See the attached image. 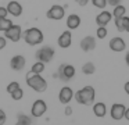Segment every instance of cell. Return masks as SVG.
Segmentation results:
<instances>
[{"instance_id":"30","label":"cell","mask_w":129,"mask_h":125,"mask_svg":"<svg viewBox=\"0 0 129 125\" xmlns=\"http://www.w3.org/2000/svg\"><path fill=\"white\" fill-rule=\"evenodd\" d=\"M121 3H122V0H107V6H111V7H115Z\"/></svg>"},{"instance_id":"16","label":"cell","mask_w":129,"mask_h":125,"mask_svg":"<svg viewBox=\"0 0 129 125\" xmlns=\"http://www.w3.org/2000/svg\"><path fill=\"white\" fill-rule=\"evenodd\" d=\"M6 8H7V11H9V14L13 17H20L21 14H22V6H21L17 0H11V2L6 6Z\"/></svg>"},{"instance_id":"20","label":"cell","mask_w":129,"mask_h":125,"mask_svg":"<svg viewBox=\"0 0 129 125\" xmlns=\"http://www.w3.org/2000/svg\"><path fill=\"white\" fill-rule=\"evenodd\" d=\"M112 17L114 18H121V17H125V14H126V7L125 6H122V4H118V6H115L114 7V10H112Z\"/></svg>"},{"instance_id":"34","label":"cell","mask_w":129,"mask_h":125,"mask_svg":"<svg viewBox=\"0 0 129 125\" xmlns=\"http://www.w3.org/2000/svg\"><path fill=\"white\" fill-rule=\"evenodd\" d=\"M125 32H129V17L125 15Z\"/></svg>"},{"instance_id":"37","label":"cell","mask_w":129,"mask_h":125,"mask_svg":"<svg viewBox=\"0 0 129 125\" xmlns=\"http://www.w3.org/2000/svg\"><path fill=\"white\" fill-rule=\"evenodd\" d=\"M123 117H125V118L129 121V107H126V110H125V115H123Z\"/></svg>"},{"instance_id":"3","label":"cell","mask_w":129,"mask_h":125,"mask_svg":"<svg viewBox=\"0 0 129 125\" xmlns=\"http://www.w3.org/2000/svg\"><path fill=\"white\" fill-rule=\"evenodd\" d=\"M22 38H24L26 44H29V46H36V44L42 43L45 36H43V32L39 28H29L25 32H22Z\"/></svg>"},{"instance_id":"11","label":"cell","mask_w":129,"mask_h":125,"mask_svg":"<svg viewBox=\"0 0 129 125\" xmlns=\"http://www.w3.org/2000/svg\"><path fill=\"white\" fill-rule=\"evenodd\" d=\"M108 46H110V49H111L112 52H115V53L123 52V50L126 49V43L121 36H114V38L110 40Z\"/></svg>"},{"instance_id":"31","label":"cell","mask_w":129,"mask_h":125,"mask_svg":"<svg viewBox=\"0 0 129 125\" xmlns=\"http://www.w3.org/2000/svg\"><path fill=\"white\" fill-rule=\"evenodd\" d=\"M9 15V11H7L6 7H0V18H7Z\"/></svg>"},{"instance_id":"26","label":"cell","mask_w":129,"mask_h":125,"mask_svg":"<svg viewBox=\"0 0 129 125\" xmlns=\"http://www.w3.org/2000/svg\"><path fill=\"white\" fill-rule=\"evenodd\" d=\"M22 97H24V90H22L21 88L15 89V90L11 93V99H13V100H21Z\"/></svg>"},{"instance_id":"27","label":"cell","mask_w":129,"mask_h":125,"mask_svg":"<svg viewBox=\"0 0 129 125\" xmlns=\"http://www.w3.org/2000/svg\"><path fill=\"white\" fill-rule=\"evenodd\" d=\"M92 4L96 8H100V10H104L107 6V0H92Z\"/></svg>"},{"instance_id":"13","label":"cell","mask_w":129,"mask_h":125,"mask_svg":"<svg viewBox=\"0 0 129 125\" xmlns=\"http://www.w3.org/2000/svg\"><path fill=\"white\" fill-rule=\"evenodd\" d=\"M72 99H74V90L72 89H71L70 86H64V88H61V90H60V93H58L60 103H62V104H68Z\"/></svg>"},{"instance_id":"21","label":"cell","mask_w":129,"mask_h":125,"mask_svg":"<svg viewBox=\"0 0 129 125\" xmlns=\"http://www.w3.org/2000/svg\"><path fill=\"white\" fill-rule=\"evenodd\" d=\"M96 71V67L93 63H90V61H87V63H85L83 65H82V72H83L85 75H92L94 74Z\"/></svg>"},{"instance_id":"25","label":"cell","mask_w":129,"mask_h":125,"mask_svg":"<svg viewBox=\"0 0 129 125\" xmlns=\"http://www.w3.org/2000/svg\"><path fill=\"white\" fill-rule=\"evenodd\" d=\"M107 35H108V29H107L106 27H99L97 28V31H96V36H97L99 39L107 38Z\"/></svg>"},{"instance_id":"5","label":"cell","mask_w":129,"mask_h":125,"mask_svg":"<svg viewBox=\"0 0 129 125\" xmlns=\"http://www.w3.org/2000/svg\"><path fill=\"white\" fill-rule=\"evenodd\" d=\"M35 57L38 61H42V63H50L54 57V49L51 46H43L35 53Z\"/></svg>"},{"instance_id":"33","label":"cell","mask_w":129,"mask_h":125,"mask_svg":"<svg viewBox=\"0 0 129 125\" xmlns=\"http://www.w3.org/2000/svg\"><path fill=\"white\" fill-rule=\"evenodd\" d=\"M75 2H76V3H78V4H79V6H81V7H85V6H86V4H87V3H89V2H90V0H75Z\"/></svg>"},{"instance_id":"32","label":"cell","mask_w":129,"mask_h":125,"mask_svg":"<svg viewBox=\"0 0 129 125\" xmlns=\"http://www.w3.org/2000/svg\"><path fill=\"white\" fill-rule=\"evenodd\" d=\"M7 44V39L4 36H0V50H3Z\"/></svg>"},{"instance_id":"24","label":"cell","mask_w":129,"mask_h":125,"mask_svg":"<svg viewBox=\"0 0 129 125\" xmlns=\"http://www.w3.org/2000/svg\"><path fill=\"white\" fill-rule=\"evenodd\" d=\"M13 25V21L10 18H0V31L4 32Z\"/></svg>"},{"instance_id":"6","label":"cell","mask_w":129,"mask_h":125,"mask_svg":"<svg viewBox=\"0 0 129 125\" xmlns=\"http://www.w3.org/2000/svg\"><path fill=\"white\" fill-rule=\"evenodd\" d=\"M4 38L11 42H18L22 38V28H21V25L13 24L7 31H4Z\"/></svg>"},{"instance_id":"35","label":"cell","mask_w":129,"mask_h":125,"mask_svg":"<svg viewBox=\"0 0 129 125\" xmlns=\"http://www.w3.org/2000/svg\"><path fill=\"white\" fill-rule=\"evenodd\" d=\"M123 90H125V93L129 96V81H128V82H125V85H123Z\"/></svg>"},{"instance_id":"12","label":"cell","mask_w":129,"mask_h":125,"mask_svg":"<svg viewBox=\"0 0 129 125\" xmlns=\"http://www.w3.org/2000/svg\"><path fill=\"white\" fill-rule=\"evenodd\" d=\"M57 43H58V46L61 47V49H67V47H70L71 43H72V33H71V31L70 29L64 31V32L58 36Z\"/></svg>"},{"instance_id":"29","label":"cell","mask_w":129,"mask_h":125,"mask_svg":"<svg viewBox=\"0 0 129 125\" xmlns=\"http://www.w3.org/2000/svg\"><path fill=\"white\" fill-rule=\"evenodd\" d=\"M6 121H7V115H6V113H4L2 108H0V125H4L6 124Z\"/></svg>"},{"instance_id":"15","label":"cell","mask_w":129,"mask_h":125,"mask_svg":"<svg viewBox=\"0 0 129 125\" xmlns=\"http://www.w3.org/2000/svg\"><path fill=\"white\" fill-rule=\"evenodd\" d=\"M79 46H81V49L83 50V52H92V50L96 49V39L93 38V36H90V35L85 36V38L81 40Z\"/></svg>"},{"instance_id":"17","label":"cell","mask_w":129,"mask_h":125,"mask_svg":"<svg viewBox=\"0 0 129 125\" xmlns=\"http://www.w3.org/2000/svg\"><path fill=\"white\" fill-rule=\"evenodd\" d=\"M81 25V17L78 14H70L67 17V28L68 29H76Z\"/></svg>"},{"instance_id":"8","label":"cell","mask_w":129,"mask_h":125,"mask_svg":"<svg viewBox=\"0 0 129 125\" xmlns=\"http://www.w3.org/2000/svg\"><path fill=\"white\" fill-rule=\"evenodd\" d=\"M46 111H47V104H46V102L42 99H38L34 102V104H32V107H31V115L34 117V118H39V117H42Z\"/></svg>"},{"instance_id":"7","label":"cell","mask_w":129,"mask_h":125,"mask_svg":"<svg viewBox=\"0 0 129 125\" xmlns=\"http://www.w3.org/2000/svg\"><path fill=\"white\" fill-rule=\"evenodd\" d=\"M46 15H47L49 19L60 21V19H62L65 17V8L62 7V6H60V4H54V6H51V7L47 10Z\"/></svg>"},{"instance_id":"38","label":"cell","mask_w":129,"mask_h":125,"mask_svg":"<svg viewBox=\"0 0 129 125\" xmlns=\"http://www.w3.org/2000/svg\"><path fill=\"white\" fill-rule=\"evenodd\" d=\"M125 63H126V65L129 67V52L126 53V56H125Z\"/></svg>"},{"instance_id":"19","label":"cell","mask_w":129,"mask_h":125,"mask_svg":"<svg viewBox=\"0 0 129 125\" xmlns=\"http://www.w3.org/2000/svg\"><path fill=\"white\" fill-rule=\"evenodd\" d=\"M15 125H32V117L26 115V114H24V113H18Z\"/></svg>"},{"instance_id":"22","label":"cell","mask_w":129,"mask_h":125,"mask_svg":"<svg viewBox=\"0 0 129 125\" xmlns=\"http://www.w3.org/2000/svg\"><path fill=\"white\" fill-rule=\"evenodd\" d=\"M114 24L119 32H125V17H121V18H114Z\"/></svg>"},{"instance_id":"4","label":"cell","mask_w":129,"mask_h":125,"mask_svg":"<svg viewBox=\"0 0 129 125\" xmlns=\"http://www.w3.org/2000/svg\"><path fill=\"white\" fill-rule=\"evenodd\" d=\"M57 77L62 82H70L75 77V67L71 65V64H65V63L60 64L58 71H57Z\"/></svg>"},{"instance_id":"18","label":"cell","mask_w":129,"mask_h":125,"mask_svg":"<svg viewBox=\"0 0 129 125\" xmlns=\"http://www.w3.org/2000/svg\"><path fill=\"white\" fill-rule=\"evenodd\" d=\"M93 113H94L96 117L103 118V117L106 115V113H107L106 104H104V103H94V104H93Z\"/></svg>"},{"instance_id":"10","label":"cell","mask_w":129,"mask_h":125,"mask_svg":"<svg viewBox=\"0 0 129 125\" xmlns=\"http://www.w3.org/2000/svg\"><path fill=\"white\" fill-rule=\"evenodd\" d=\"M125 106L121 104V103H114V104L111 106V111H110V114H111V118L115 119V121H119V119L123 118V115H125Z\"/></svg>"},{"instance_id":"28","label":"cell","mask_w":129,"mask_h":125,"mask_svg":"<svg viewBox=\"0 0 129 125\" xmlns=\"http://www.w3.org/2000/svg\"><path fill=\"white\" fill-rule=\"evenodd\" d=\"M18 88H21V86H20V83H18L17 81H13V82H10L9 85H7V92H9V93L11 94L13 92H14L15 89H18Z\"/></svg>"},{"instance_id":"14","label":"cell","mask_w":129,"mask_h":125,"mask_svg":"<svg viewBox=\"0 0 129 125\" xmlns=\"http://www.w3.org/2000/svg\"><path fill=\"white\" fill-rule=\"evenodd\" d=\"M111 19H112V14L107 10H103L101 13L97 14V17H96V24H97L99 27H107V25L111 22Z\"/></svg>"},{"instance_id":"1","label":"cell","mask_w":129,"mask_h":125,"mask_svg":"<svg viewBox=\"0 0 129 125\" xmlns=\"http://www.w3.org/2000/svg\"><path fill=\"white\" fill-rule=\"evenodd\" d=\"M75 100L79 104H85V106H92L94 103V97H96V90L93 86H85V88L79 89L76 93H74Z\"/></svg>"},{"instance_id":"2","label":"cell","mask_w":129,"mask_h":125,"mask_svg":"<svg viewBox=\"0 0 129 125\" xmlns=\"http://www.w3.org/2000/svg\"><path fill=\"white\" fill-rule=\"evenodd\" d=\"M25 78H26V85L31 89H34L35 92L42 93V92H45L47 89V81L40 74H34L32 71H29Z\"/></svg>"},{"instance_id":"23","label":"cell","mask_w":129,"mask_h":125,"mask_svg":"<svg viewBox=\"0 0 129 125\" xmlns=\"http://www.w3.org/2000/svg\"><path fill=\"white\" fill-rule=\"evenodd\" d=\"M31 71L34 72V74H42V72L45 71V63H42V61H36V63L32 65Z\"/></svg>"},{"instance_id":"9","label":"cell","mask_w":129,"mask_h":125,"mask_svg":"<svg viewBox=\"0 0 129 125\" xmlns=\"http://www.w3.org/2000/svg\"><path fill=\"white\" fill-rule=\"evenodd\" d=\"M25 65H26V58L21 54L14 56V57H11V60H10V67H11V69H14V71H22V69L25 68Z\"/></svg>"},{"instance_id":"36","label":"cell","mask_w":129,"mask_h":125,"mask_svg":"<svg viewBox=\"0 0 129 125\" xmlns=\"http://www.w3.org/2000/svg\"><path fill=\"white\" fill-rule=\"evenodd\" d=\"M65 115H71V114H72V108L70 107V106H68V107H65Z\"/></svg>"}]
</instances>
